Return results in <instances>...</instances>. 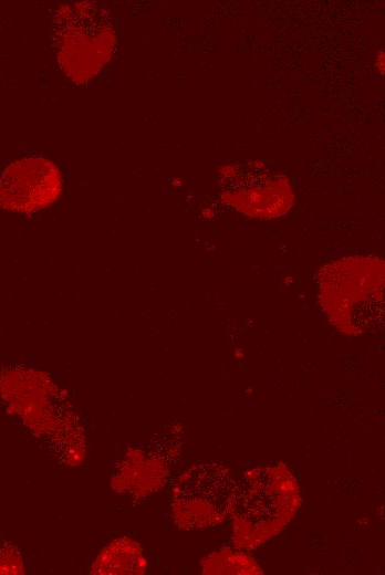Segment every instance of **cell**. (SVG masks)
Returning a JSON list of instances; mask_svg holds the SVG:
<instances>
[{
    "label": "cell",
    "mask_w": 385,
    "mask_h": 575,
    "mask_svg": "<svg viewBox=\"0 0 385 575\" xmlns=\"http://www.w3.org/2000/svg\"><path fill=\"white\" fill-rule=\"evenodd\" d=\"M298 480L284 463L258 466L237 483L231 510L232 543L254 550L278 535L301 505Z\"/></svg>",
    "instance_id": "obj_1"
},
{
    "label": "cell",
    "mask_w": 385,
    "mask_h": 575,
    "mask_svg": "<svg viewBox=\"0 0 385 575\" xmlns=\"http://www.w3.org/2000/svg\"><path fill=\"white\" fill-rule=\"evenodd\" d=\"M116 35L108 13L94 2L61 6L53 17L52 43L64 74L76 84L95 77L110 62Z\"/></svg>",
    "instance_id": "obj_2"
},
{
    "label": "cell",
    "mask_w": 385,
    "mask_h": 575,
    "mask_svg": "<svg viewBox=\"0 0 385 575\" xmlns=\"http://www.w3.org/2000/svg\"><path fill=\"white\" fill-rule=\"evenodd\" d=\"M237 482L231 471L216 462L191 466L178 478L173 490L171 511L180 529L215 526L231 514Z\"/></svg>",
    "instance_id": "obj_3"
},
{
    "label": "cell",
    "mask_w": 385,
    "mask_h": 575,
    "mask_svg": "<svg viewBox=\"0 0 385 575\" xmlns=\"http://www.w3.org/2000/svg\"><path fill=\"white\" fill-rule=\"evenodd\" d=\"M59 167L43 157H25L9 164L0 175V207L32 213L48 208L60 197Z\"/></svg>",
    "instance_id": "obj_4"
},
{
    "label": "cell",
    "mask_w": 385,
    "mask_h": 575,
    "mask_svg": "<svg viewBox=\"0 0 385 575\" xmlns=\"http://www.w3.org/2000/svg\"><path fill=\"white\" fill-rule=\"evenodd\" d=\"M221 548L205 560V573L210 574H262L256 561L235 547Z\"/></svg>",
    "instance_id": "obj_5"
},
{
    "label": "cell",
    "mask_w": 385,
    "mask_h": 575,
    "mask_svg": "<svg viewBox=\"0 0 385 575\" xmlns=\"http://www.w3.org/2000/svg\"><path fill=\"white\" fill-rule=\"evenodd\" d=\"M375 67L378 69V72L383 75L384 74V52H379L376 62Z\"/></svg>",
    "instance_id": "obj_6"
}]
</instances>
